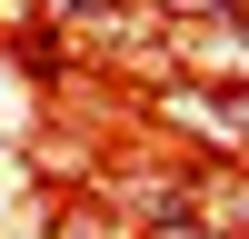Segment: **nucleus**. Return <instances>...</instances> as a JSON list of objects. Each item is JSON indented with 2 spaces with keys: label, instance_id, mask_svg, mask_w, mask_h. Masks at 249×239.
I'll list each match as a JSON object with an SVG mask.
<instances>
[{
  "label": "nucleus",
  "instance_id": "nucleus-1",
  "mask_svg": "<svg viewBox=\"0 0 249 239\" xmlns=\"http://www.w3.org/2000/svg\"><path fill=\"white\" fill-rule=\"evenodd\" d=\"M170 50L190 60L199 80H230V90H249V20H239V10H219V20H190Z\"/></svg>",
  "mask_w": 249,
  "mask_h": 239
},
{
  "label": "nucleus",
  "instance_id": "nucleus-2",
  "mask_svg": "<svg viewBox=\"0 0 249 239\" xmlns=\"http://www.w3.org/2000/svg\"><path fill=\"white\" fill-rule=\"evenodd\" d=\"M170 120H199V139L249 150V90H170Z\"/></svg>",
  "mask_w": 249,
  "mask_h": 239
},
{
  "label": "nucleus",
  "instance_id": "nucleus-3",
  "mask_svg": "<svg viewBox=\"0 0 249 239\" xmlns=\"http://www.w3.org/2000/svg\"><path fill=\"white\" fill-rule=\"evenodd\" d=\"M70 40H80V50H100V60H140V50H160V30H150V20H130V10H80Z\"/></svg>",
  "mask_w": 249,
  "mask_h": 239
},
{
  "label": "nucleus",
  "instance_id": "nucleus-4",
  "mask_svg": "<svg viewBox=\"0 0 249 239\" xmlns=\"http://www.w3.org/2000/svg\"><path fill=\"white\" fill-rule=\"evenodd\" d=\"M190 209L210 219V239H249V179H210Z\"/></svg>",
  "mask_w": 249,
  "mask_h": 239
},
{
  "label": "nucleus",
  "instance_id": "nucleus-5",
  "mask_svg": "<svg viewBox=\"0 0 249 239\" xmlns=\"http://www.w3.org/2000/svg\"><path fill=\"white\" fill-rule=\"evenodd\" d=\"M50 10H70V20H80V10H110V0H50Z\"/></svg>",
  "mask_w": 249,
  "mask_h": 239
},
{
  "label": "nucleus",
  "instance_id": "nucleus-6",
  "mask_svg": "<svg viewBox=\"0 0 249 239\" xmlns=\"http://www.w3.org/2000/svg\"><path fill=\"white\" fill-rule=\"evenodd\" d=\"M170 239H179V229H170Z\"/></svg>",
  "mask_w": 249,
  "mask_h": 239
}]
</instances>
